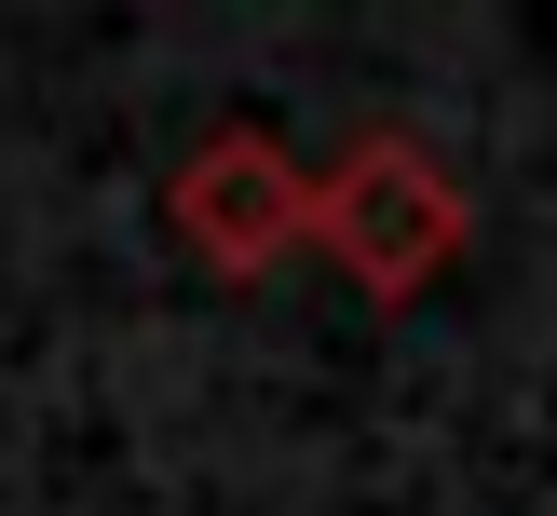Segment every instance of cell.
<instances>
[{"instance_id": "6da1fadb", "label": "cell", "mask_w": 557, "mask_h": 516, "mask_svg": "<svg viewBox=\"0 0 557 516\" xmlns=\"http://www.w3.org/2000/svg\"><path fill=\"white\" fill-rule=\"evenodd\" d=\"M462 231H476V204H462V177L408 123H368V136H341V150L313 163L299 244H313L354 299H381V313H408L422 286H449V272H462Z\"/></svg>"}, {"instance_id": "7a4b0ae2", "label": "cell", "mask_w": 557, "mask_h": 516, "mask_svg": "<svg viewBox=\"0 0 557 516\" xmlns=\"http://www.w3.org/2000/svg\"><path fill=\"white\" fill-rule=\"evenodd\" d=\"M299 217H313V163L272 123H205L163 177V231L218 272V286H259V272L299 259Z\"/></svg>"}]
</instances>
